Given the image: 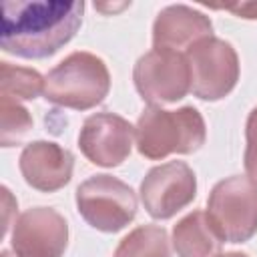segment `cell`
<instances>
[{
	"mask_svg": "<svg viewBox=\"0 0 257 257\" xmlns=\"http://www.w3.org/2000/svg\"><path fill=\"white\" fill-rule=\"evenodd\" d=\"M137 151L151 161L167 159L169 155H191L199 151L207 139L203 114L195 106L167 110L149 104L135 126Z\"/></svg>",
	"mask_w": 257,
	"mask_h": 257,
	"instance_id": "cell-2",
	"label": "cell"
},
{
	"mask_svg": "<svg viewBox=\"0 0 257 257\" xmlns=\"http://www.w3.org/2000/svg\"><path fill=\"white\" fill-rule=\"evenodd\" d=\"M219 257H249V255H245L241 251H227V253H221Z\"/></svg>",
	"mask_w": 257,
	"mask_h": 257,
	"instance_id": "cell-19",
	"label": "cell"
},
{
	"mask_svg": "<svg viewBox=\"0 0 257 257\" xmlns=\"http://www.w3.org/2000/svg\"><path fill=\"white\" fill-rule=\"evenodd\" d=\"M68 245V223L52 207H32L12 223L10 247L16 257H62Z\"/></svg>",
	"mask_w": 257,
	"mask_h": 257,
	"instance_id": "cell-9",
	"label": "cell"
},
{
	"mask_svg": "<svg viewBox=\"0 0 257 257\" xmlns=\"http://www.w3.org/2000/svg\"><path fill=\"white\" fill-rule=\"evenodd\" d=\"M173 249L177 257H219L223 239L207 217V211L195 209L173 227Z\"/></svg>",
	"mask_w": 257,
	"mask_h": 257,
	"instance_id": "cell-13",
	"label": "cell"
},
{
	"mask_svg": "<svg viewBox=\"0 0 257 257\" xmlns=\"http://www.w3.org/2000/svg\"><path fill=\"white\" fill-rule=\"evenodd\" d=\"M110 90V72L92 52L76 50L44 76V98L56 106L88 110L100 104Z\"/></svg>",
	"mask_w": 257,
	"mask_h": 257,
	"instance_id": "cell-3",
	"label": "cell"
},
{
	"mask_svg": "<svg viewBox=\"0 0 257 257\" xmlns=\"http://www.w3.org/2000/svg\"><path fill=\"white\" fill-rule=\"evenodd\" d=\"M207 217L223 241H249L257 233V181L241 175L219 181L209 193Z\"/></svg>",
	"mask_w": 257,
	"mask_h": 257,
	"instance_id": "cell-4",
	"label": "cell"
},
{
	"mask_svg": "<svg viewBox=\"0 0 257 257\" xmlns=\"http://www.w3.org/2000/svg\"><path fill=\"white\" fill-rule=\"evenodd\" d=\"M18 169L32 189L40 193H54L70 183L74 157L58 143L32 141L22 149Z\"/></svg>",
	"mask_w": 257,
	"mask_h": 257,
	"instance_id": "cell-11",
	"label": "cell"
},
{
	"mask_svg": "<svg viewBox=\"0 0 257 257\" xmlns=\"http://www.w3.org/2000/svg\"><path fill=\"white\" fill-rule=\"evenodd\" d=\"M44 92V76L26 66H14L10 62H0V96L14 100H32Z\"/></svg>",
	"mask_w": 257,
	"mask_h": 257,
	"instance_id": "cell-15",
	"label": "cell"
},
{
	"mask_svg": "<svg viewBox=\"0 0 257 257\" xmlns=\"http://www.w3.org/2000/svg\"><path fill=\"white\" fill-rule=\"evenodd\" d=\"M223 8L233 12L239 18L257 20V2H241V4H231V6H223Z\"/></svg>",
	"mask_w": 257,
	"mask_h": 257,
	"instance_id": "cell-18",
	"label": "cell"
},
{
	"mask_svg": "<svg viewBox=\"0 0 257 257\" xmlns=\"http://www.w3.org/2000/svg\"><path fill=\"white\" fill-rule=\"evenodd\" d=\"M82 14L78 0H4L0 48L18 58H48L74 38Z\"/></svg>",
	"mask_w": 257,
	"mask_h": 257,
	"instance_id": "cell-1",
	"label": "cell"
},
{
	"mask_svg": "<svg viewBox=\"0 0 257 257\" xmlns=\"http://www.w3.org/2000/svg\"><path fill=\"white\" fill-rule=\"evenodd\" d=\"M245 155H243V165L247 175L257 181V106L249 112L247 124H245Z\"/></svg>",
	"mask_w": 257,
	"mask_h": 257,
	"instance_id": "cell-17",
	"label": "cell"
},
{
	"mask_svg": "<svg viewBox=\"0 0 257 257\" xmlns=\"http://www.w3.org/2000/svg\"><path fill=\"white\" fill-rule=\"evenodd\" d=\"M76 211L96 231L116 233L137 217V193L112 175H92L76 187Z\"/></svg>",
	"mask_w": 257,
	"mask_h": 257,
	"instance_id": "cell-5",
	"label": "cell"
},
{
	"mask_svg": "<svg viewBox=\"0 0 257 257\" xmlns=\"http://www.w3.org/2000/svg\"><path fill=\"white\" fill-rule=\"evenodd\" d=\"M135 88L153 106L177 102L191 92V70L187 56L177 50L153 48L133 68Z\"/></svg>",
	"mask_w": 257,
	"mask_h": 257,
	"instance_id": "cell-7",
	"label": "cell"
},
{
	"mask_svg": "<svg viewBox=\"0 0 257 257\" xmlns=\"http://www.w3.org/2000/svg\"><path fill=\"white\" fill-rule=\"evenodd\" d=\"M145 211L159 221L175 217L197 197L195 171L185 161H169L153 167L139 187Z\"/></svg>",
	"mask_w": 257,
	"mask_h": 257,
	"instance_id": "cell-8",
	"label": "cell"
},
{
	"mask_svg": "<svg viewBox=\"0 0 257 257\" xmlns=\"http://www.w3.org/2000/svg\"><path fill=\"white\" fill-rule=\"evenodd\" d=\"M112 257H171L169 235L161 225H141L120 239Z\"/></svg>",
	"mask_w": 257,
	"mask_h": 257,
	"instance_id": "cell-14",
	"label": "cell"
},
{
	"mask_svg": "<svg viewBox=\"0 0 257 257\" xmlns=\"http://www.w3.org/2000/svg\"><path fill=\"white\" fill-rule=\"evenodd\" d=\"M191 70V92L201 100L225 98L239 80V56L231 42L207 36L185 50Z\"/></svg>",
	"mask_w": 257,
	"mask_h": 257,
	"instance_id": "cell-6",
	"label": "cell"
},
{
	"mask_svg": "<svg viewBox=\"0 0 257 257\" xmlns=\"http://www.w3.org/2000/svg\"><path fill=\"white\" fill-rule=\"evenodd\" d=\"M0 114H2L0 145L14 147L32 128V116L18 100L8 96H0Z\"/></svg>",
	"mask_w": 257,
	"mask_h": 257,
	"instance_id": "cell-16",
	"label": "cell"
},
{
	"mask_svg": "<svg viewBox=\"0 0 257 257\" xmlns=\"http://www.w3.org/2000/svg\"><path fill=\"white\" fill-rule=\"evenodd\" d=\"M135 126L120 114L94 112L84 118L78 133L80 153L96 167H118L133 149Z\"/></svg>",
	"mask_w": 257,
	"mask_h": 257,
	"instance_id": "cell-10",
	"label": "cell"
},
{
	"mask_svg": "<svg viewBox=\"0 0 257 257\" xmlns=\"http://www.w3.org/2000/svg\"><path fill=\"white\" fill-rule=\"evenodd\" d=\"M0 257H16V255H14V253H10V251H6V249H4V251H2V253H0Z\"/></svg>",
	"mask_w": 257,
	"mask_h": 257,
	"instance_id": "cell-20",
	"label": "cell"
},
{
	"mask_svg": "<svg viewBox=\"0 0 257 257\" xmlns=\"http://www.w3.org/2000/svg\"><path fill=\"white\" fill-rule=\"evenodd\" d=\"M207 36H213L211 18L187 4H171L163 8L153 22L155 48L181 52Z\"/></svg>",
	"mask_w": 257,
	"mask_h": 257,
	"instance_id": "cell-12",
	"label": "cell"
}]
</instances>
